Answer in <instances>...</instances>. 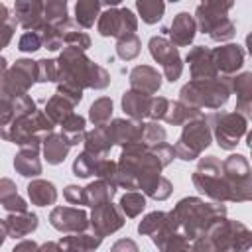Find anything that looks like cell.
Listing matches in <instances>:
<instances>
[{"label":"cell","instance_id":"cell-1","mask_svg":"<svg viewBox=\"0 0 252 252\" xmlns=\"http://www.w3.org/2000/svg\"><path fill=\"white\" fill-rule=\"evenodd\" d=\"M161 161L152 148L140 144L124 146L116 161V187L140 191L154 201H165L173 193V185L161 175Z\"/></svg>","mask_w":252,"mask_h":252},{"label":"cell","instance_id":"cell-2","mask_svg":"<svg viewBox=\"0 0 252 252\" xmlns=\"http://www.w3.org/2000/svg\"><path fill=\"white\" fill-rule=\"evenodd\" d=\"M57 61V83L71 85L75 89H94L102 91L110 85L108 71L87 57L85 51L75 47H63Z\"/></svg>","mask_w":252,"mask_h":252},{"label":"cell","instance_id":"cell-3","mask_svg":"<svg viewBox=\"0 0 252 252\" xmlns=\"http://www.w3.org/2000/svg\"><path fill=\"white\" fill-rule=\"evenodd\" d=\"M177 230L185 240H195L205 234L217 220L226 217L224 203H205L201 197H183L171 209Z\"/></svg>","mask_w":252,"mask_h":252},{"label":"cell","instance_id":"cell-4","mask_svg":"<svg viewBox=\"0 0 252 252\" xmlns=\"http://www.w3.org/2000/svg\"><path fill=\"white\" fill-rule=\"evenodd\" d=\"M230 77L211 81H189L179 89V102L197 110H219L230 98Z\"/></svg>","mask_w":252,"mask_h":252},{"label":"cell","instance_id":"cell-5","mask_svg":"<svg viewBox=\"0 0 252 252\" xmlns=\"http://www.w3.org/2000/svg\"><path fill=\"white\" fill-rule=\"evenodd\" d=\"M234 2H220V0H207L201 2L195 8V24L197 30L207 33L213 41L222 43L230 41L236 33V28L232 20L228 18V12L232 10Z\"/></svg>","mask_w":252,"mask_h":252},{"label":"cell","instance_id":"cell-6","mask_svg":"<svg viewBox=\"0 0 252 252\" xmlns=\"http://www.w3.org/2000/svg\"><path fill=\"white\" fill-rule=\"evenodd\" d=\"M191 181L199 193L213 199L215 203L228 201V187L222 177V163L217 156L199 158V163L191 173Z\"/></svg>","mask_w":252,"mask_h":252},{"label":"cell","instance_id":"cell-7","mask_svg":"<svg viewBox=\"0 0 252 252\" xmlns=\"http://www.w3.org/2000/svg\"><path fill=\"white\" fill-rule=\"evenodd\" d=\"M217 252H248L252 244V232L246 224L230 219L217 220L207 232Z\"/></svg>","mask_w":252,"mask_h":252},{"label":"cell","instance_id":"cell-8","mask_svg":"<svg viewBox=\"0 0 252 252\" xmlns=\"http://www.w3.org/2000/svg\"><path fill=\"white\" fill-rule=\"evenodd\" d=\"M205 120L211 128L215 142L222 150H234L240 144V140L248 134V120L236 114L234 110L232 112L215 110L209 116H205Z\"/></svg>","mask_w":252,"mask_h":252},{"label":"cell","instance_id":"cell-9","mask_svg":"<svg viewBox=\"0 0 252 252\" xmlns=\"http://www.w3.org/2000/svg\"><path fill=\"white\" fill-rule=\"evenodd\" d=\"M222 163V177L228 187L230 203H246L252 199V169L242 154H230Z\"/></svg>","mask_w":252,"mask_h":252},{"label":"cell","instance_id":"cell-10","mask_svg":"<svg viewBox=\"0 0 252 252\" xmlns=\"http://www.w3.org/2000/svg\"><path fill=\"white\" fill-rule=\"evenodd\" d=\"M211 142H213V134H211V128H209L205 116L189 120L187 124H183L181 136H179L177 144L173 146L175 158H179L183 161H193V159L201 158V154L211 146Z\"/></svg>","mask_w":252,"mask_h":252},{"label":"cell","instance_id":"cell-11","mask_svg":"<svg viewBox=\"0 0 252 252\" xmlns=\"http://www.w3.org/2000/svg\"><path fill=\"white\" fill-rule=\"evenodd\" d=\"M35 79H37L35 61L28 57L16 59L0 81V94H4L10 100H14L20 94H28L32 85H35Z\"/></svg>","mask_w":252,"mask_h":252},{"label":"cell","instance_id":"cell-12","mask_svg":"<svg viewBox=\"0 0 252 252\" xmlns=\"http://www.w3.org/2000/svg\"><path fill=\"white\" fill-rule=\"evenodd\" d=\"M96 30L102 37H124L136 33L138 16L130 8H104L96 20Z\"/></svg>","mask_w":252,"mask_h":252},{"label":"cell","instance_id":"cell-13","mask_svg":"<svg viewBox=\"0 0 252 252\" xmlns=\"http://www.w3.org/2000/svg\"><path fill=\"white\" fill-rule=\"evenodd\" d=\"M150 55L156 63L161 65V73L169 83H175L183 73V59L179 49L165 35H152L148 41Z\"/></svg>","mask_w":252,"mask_h":252},{"label":"cell","instance_id":"cell-14","mask_svg":"<svg viewBox=\"0 0 252 252\" xmlns=\"http://www.w3.org/2000/svg\"><path fill=\"white\" fill-rule=\"evenodd\" d=\"M124 222H126V217L120 213L118 205H114L112 201L93 207L89 217V228L102 238L118 232L124 226Z\"/></svg>","mask_w":252,"mask_h":252},{"label":"cell","instance_id":"cell-15","mask_svg":"<svg viewBox=\"0 0 252 252\" xmlns=\"http://www.w3.org/2000/svg\"><path fill=\"white\" fill-rule=\"evenodd\" d=\"M49 224L63 234H77L89 230V215L79 207H53Z\"/></svg>","mask_w":252,"mask_h":252},{"label":"cell","instance_id":"cell-16","mask_svg":"<svg viewBox=\"0 0 252 252\" xmlns=\"http://www.w3.org/2000/svg\"><path fill=\"white\" fill-rule=\"evenodd\" d=\"M213 53V63L217 67L219 77H234L242 65H244V49L238 43H224L215 49Z\"/></svg>","mask_w":252,"mask_h":252},{"label":"cell","instance_id":"cell-17","mask_svg":"<svg viewBox=\"0 0 252 252\" xmlns=\"http://www.w3.org/2000/svg\"><path fill=\"white\" fill-rule=\"evenodd\" d=\"M185 63L189 65L191 81H211L217 79V67L213 63V53L205 45H195L185 55Z\"/></svg>","mask_w":252,"mask_h":252},{"label":"cell","instance_id":"cell-18","mask_svg":"<svg viewBox=\"0 0 252 252\" xmlns=\"http://www.w3.org/2000/svg\"><path fill=\"white\" fill-rule=\"evenodd\" d=\"M108 136L114 146H130V144H140L142 134H144V122H136L130 118H112L106 124Z\"/></svg>","mask_w":252,"mask_h":252},{"label":"cell","instance_id":"cell-19","mask_svg":"<svg viewBox=\"0 0 252 252\" xmlns=\"http://www.w3.org/2000/svg\"><path fill=\"white\" fill-rule=\"evenodd\" d=\"M163 33L167 35V39L175 45V47H189L197 35V24L195 18L189 12H179L175 14V18L171 20L169 28L163 30Z\"/></svg>","mask_w":252,"mask_h":252},{"label":"cell","instance_id":"cell-20","mask_svg":"<svg viewBox=\"0 0 252 252\" xmlns=\"http://www.w3.org/2000/svg\"><path fill=\"white\" fill-rule=\"evenodd\" d=\"M16 24L26 32H39L43 22V2L41 0H18L14 4Z\"/></svg>","mask_w":252,"mask_h":252},{"label":"cell","instance_id":"cell-21","mask_svg":"<svg viewBox=\"0 0 252 252\" xmlns=\"http://www.w3.org/2000/svg\"><path fill=\"white\" fill-rule=\"evenodd\" d=\"M230 93L236 94L234 112L248 120L252 116V73L242 71L230 77Z\"/></svg>","mask_w":252,"mask_h":252},{"label":"cell","instance_id":"cell-22","mask_svg":"<svg viewBox=\"0 0 252 252\" xmlns=\"http://www.w3.org/2000/svg\"><path fill=\"white\" fill-rule=\"evenodd\" d=\"M128 81H130L132 91H138L150 96L161 89V73L152 65H136L130 71Z\"/></svg>","mask_w":252,"mask_h":252},{"label":"cell","instance_id":"cell-23","mask_svg":"<svg viewBox=\"0 0 252 252\" xmlns=\"http://www.w3.org/2000/svg\"><path fill=\"white\" fill-rule=\"evenodd\" d=\"M102 236H98L96 232H93L91 228L85 232H77V234H67L61 236V240L57 242L61 246L63 252H94L100 244H102Z\"/></svg>","mask_w":252,"mask_h":252},{"label":"cell","instance_id":"cell-24","mask_svg":"<svg viewBox=\"0 0 252 252\" xmlns=\"http://www.w3.org/2000/svg\"><path fill=\"white\" fill-rule=\"evenodd\" d=\"M122 110L124 114L130 118V120H136V122H142L144 118H148V112H150V104H152V96L150 94H144V93H138V91H126L122 94Z\"/></svg>","mask_w":252,"mask_h":252},{"label":"cell","instance_id":"cell-25","mask_svg":"<svg viewBox=\"0 0 252 252\" xmlns=\"http://www.w3.org/2000/svg\"><path fill=\"white\" fill-rule=\"evenodd\" d=\"M6 220V228H8V236L10 238H24L32 232H35L37 224H39V217L35 213H8Z\"/></svg>","mask_w":252,"mask_h":252},{"label":"cell","instance_id":"cell-26","mask_svg":"<svg viewBox=\"0 0 252 252\" xmlns=\"http://www.w3.org/2000/svg\"><path fill=\"white\" fill-rule=\"evenodd\" d=\"M83 146L87 154L94 156V158H108L110 150H112V140L108 136V130H106V124L104 126H94L93 130H89L85 134V140H83Z\"/></svg>","mask_w":252,"mask_h":252},{"label":"cell","instance_id":"cell-27","mask_svg":"<svg viewBox=\"0 0 252 252\" xmlns=\"http://www.w3.org/2000/svg\"><path fill=\"white\" fill-rule=\"evenodd\" d=\"M69 150L71 146L67 144V140L57 134V132H51V134H45L43 140H41V152H43V158L49 165H59L65 161V158L69 156Z\"/></svg>","mask_w":252,"mask_h":252},{"label":"cell","instance_id":"cell-28","mask_svg":"<svg viewBox=\"0 0 252 252\" xmlns=\"http://www.w3.org/2000/svg\"><path fill=\"white\" fill-rule=\"evenodd\" d=\"M28 197L32 201V205H37V207H49V205H55L57 201V187L47 181V179H32L28 183Z\"/></svg>","mask_w":252,"mask_h":252},{"label":"cell","instance_id":"cell-29","mask_svg":"<svg viewBox=\"0 0 252 252\" xmlns=\"http://www.w3.org/2000/svg\"><path fill=\"white\" fill-rule=\"evenodd\" d=\"M14 169L22 177H32L35 179L41 175V159H39V150H20L14 156Z\"/></svg>","mask_w":252,"mask_h":252},{"label":"cell","instance_id":"cell-30","mask_svg":"<svg viewBox=\"0 0 252 252\" xmlns=\"http://www.w3.org/2000/svg\"><path fill=\"white\" fill-rule=\"evenodd\" d=\"M201 116H205L203 110L191 108V106H187L179 100H169V106H167V112H165L163 120L169 126H183L189 120H195V118H201Z\"/></svg>","mask_w":252,"mask_h":252},{"label":"cell","instance_id":"cell-31","mask_svg":"<svg viewBox=\"0 0 252 252\" xmlns=\"http://www.w3.org/2000/svg\"><path fill=\"white\" fill-rule=\"evenodd\" d=\"M61 136L67 140V144L69 146H79V144H83V140H85V134H87V120L81 116V114H77V112H73L71 116H67L61 124Z\"/></svg>","mask_w":252,"mask_h":252},{"label":"cell","instance_id":"cell-32","mask_svg":"<svg viewBox=\"0 0 252 252\" xmlns=\"http://www.w3.org/2000/svg\"><path fill=\"white\" fill-rule=\"evenodd\" d=\"M116 185L108 183V181H102V179H96L93 183H89L85 187V197H87V207H96V205H102V203H108L112 201V197L116 195Z\"/></svg>","mask_w":252,"mask_h":252},{"label":"cell","instance_id":"cell-33","mask_svg":"<svg viewBox=\"0 0 252 252\" xmlns=\"http://www.w3.org/2000/svg\"><path fill=\"white\" fill-rule=\"evenodd\" d=\"M100 2L98 0H77L75 4V24L79 28H93L100 16Z\"/></svg>","mask_w":252,"mask_h":252},{"label":"cell","instance_id":"cell-34","mask_svg":"<svg viewBox=\"0 0 252 252\" xmlns=\"http://www.w3.org/2000/svg\"><path fill=\"white\" fill-rule=\"evenodd\" d=\"M61 32H63V45L65 47H75L79 51H87L91 47V43H93L91 35L87 32H81V28L73 20L65 22L61 26Z\"/></svg>","mask_w":252,"mask_h":252},{"label":"cell","instance_id":"cell-35","mask_svg":"<svg viewBox=\"0 0 252 252\" xmlns=\"http://www.w3.org/2000/svg\"><path fill=\"white\" fill-rule=\"evenodd\" d=\"M43 22L53 28H61L69 22V6L67 0H47L43 2Z\"/></svg>","mask_w":252,"mask_h":252},{"label":"cell","instance_id":"cell-36","mask_svg":"<svg viewBox=\"0 0 252 252\" xmlns=\"http://www.w3.org/2000/svg\"><path fill=\"white\" fill-rule=\"evenodd\" d=\"M73 108H75V106H73L67 98H63V96H59V94H53V96L45 102L43 112H45V116H47L55 126H59L67 116L73 114Z\"/></svg>","mask_w":252,"mask_h":252},{"label":"cell","instance_id":"cell-37","mask_svg":"<svg viewBox=\"0 0 252 252\" xmlns=\"http://www.w3.org/2000/svg\"><path fill=\"white\" fill-rule=\"evenodd\" d=\"M118 209L124 217L136 219L146 209V195L140 191H126L118 201Z\"/></svg>","mask_w":252,"mask_h":252},{"label":"cell","instance_id":"cell-38","mask_svg":"<svg viewBox=\"0 0 252 252\" xmlns=\"http://www.w3.org/2000/svg\"><path fill=\"white\" fill-rule=\"evenodd\" d=\"M112 110H114L112 98H110V96H98V98L89 106V120H91L94 126H104V124L110 122Z\"/></svg>","mask_w":252,"mask_h":252},{"label":"cell","instance_id":"cell-39","mask_svg":"<svg viewBox=\"0 0 252 252\" xmlns=\"http://www.w3.org/2000/svg\"><path fill=\"white\" fill-rule=\"evenodd\" d=\"M136 10L144 24H158L163 18L165 4L161 0H136Z\"/></svg>","mask_w":252,"mask_h":252},{"label":"cell","instance_id":"cell-40","mask_svg":"<svg viewBox=\"0 0 252 252\" xmlns=\"http://www.w3.org/2000/svg\"><path fill=\"white\" fill-rule=\"evenodd\" d=\"M116 55L122 59V61H132L140 55L142 51V41L136 33H130V35H124V37H118L116 39Z\"/></svg>","mask_w":252,"mask_h":252},{"label":"cell","instance_id":"cell-41","mask_svg":"<svg viewBox=\"0 0 252 252\" xmlns=\"http://www.w3.org/2000/svg\"><path fill=\"white\" fill-rule=\"evenodd\" d=\"M96 159H100V158H94V156H91L87 152H81L75 158V161H73V167H71L73 169V175L79 177V179H89L91 175H94Z\"/></svg>","mask_w":252,"mask_h":252},{"label":"cell","instance_id":"cell-42","mask_svg":"<svg viewBox=\"0 0 252 252\" xmlns=\"http://www.w3.org/2000/svg\"><path fill=\"white\" fill-rule=\"evenodd\" d=\"M167 140V132L163 126H159V122H144V134H142V144L146 148H154L159 146Z\"/></svg>","mask_w":252,"mask_h":252},{"label":"cell","instance_id":"cell-43","mask_svg":"<svg viewBox=\"0 0 252 252\" xmlns=\"http://www.w3.org/2000/svg\"><path fill=\"white\" fill-rule=\"evenodd\" d=\"M39 35H41V41H43L45 49L57 51V49L63 47V32H61V28H53V26L43 24L41 30H39Z\"/></svg>","mask_w":252,"mask_h":252},{"label":"cell","instance_id":"cell-44","mask_svg":"<svg viewBox=\"0 0 252 252\" xmlns=\"http://www.w3.org/2000/svg\"><path fill=\"white\" fill-rule=\"evenodd\" d=\"M165 220V213L163 211H152L148 213L140 222H138V232L144 236H152Z\"/></svg>","mask_w":252,"mask_h":252},{"label":"cell","instance_id":"cell-45","mask_svg":"<svg viewBox=\"0 0 252 252\" xmlns=\"http://www.w3.org/2000/svg\"><path fill=\"white\" fill-rule=\"evenodd\" d=\"M37 79L35 83H57V61L55 59H37Z\"/></svg>","mask_w":252,"mask_h":252},{"label":"cell","instance_id":"cell-46","mask_svg":"<svg viewBox=\"0 0 252 252\" xmlns=\"http://www.w3.org/2000/svg\"><path fill=\"white\" fill-rule=\"evenodd\" d=\"M94 175L102 181H108L112 185H116V161H112L110 158H100L96 159V167H94Z\"/></svg>","mask_w":252,"mask_h":252},{"label":"cell","instance_id":"cell-47","mask_svg":"<svg viewBox=\"0 0 252 252\" xmlns=\"http://www.w3.org/2000/svg\"><path fill=\"white\" fill-rule=\"evenodd\" d=\"M41 47H43V41H41L39 32H24L18 39V49L22 53H35Z\"/></svg>","mask_w":252,"mask_h":252},{"label":"cell","instance_id":"cell-48","mask_svg":"<svg viewBox=\"0 0 252 252\" xmlns=\"http://www.w3.org/2000/svg\"><path fill=\"white\" fill-rule=\"evenodd\" d=\"M37 108H35V100L30 96V94H20L12 100V112H14V118H22V116H30L33 114Z\"/></svg>","mask_w":252,"mask_h":252},{"label":"cell","instance_id":"cell-49","mask_svg":"<svg viewBox=\"0 0 252 252\" xmlns=\"http://www.w3.org/2000/svg\"><path fill=\"white\" fill-rule=\"evenodd\" d=\"M167 106H169V98H165V96H152V104H150L148 118H150L152 122L163 120V116H165V112H167Z\"/></svg>","mask_w":252,"mask_h":252},{"label":"cell","instance_id":"cell-50","mask_svg":"<svg viewBox=\"0 0 252 252\" xmlns=\"http://www.w3.org/2000/svg\"><path fill=\"white\" fill-rule=\"evenodd\" d=\"M159 252H191V246H189V240H185L179 232L173 234L161 248Z\"/></svg>","mask_w":252,"mask_h":252},{"label":"cell","instance_id":"cell-51","mask_svg":"<svg viewBox=\"0 0 252 252\" xmlns=\"http://www.w3.org/2000/svg\"><path fill=\"white\" fill-rule=\"evenodd\" d=\"M55 94L67 98L73 106H77V104L83 100V91H81V89H75V87H71V85H63V83H57V91H55Z\"/></svg>","mask_w":252,"mask_h":252},{"label":"cell","instance_id":"cell-52","mask_svg":"<svg viewBox=\"0 0 252 252\" xmlns=\"http://www.w3.org/2000/svg\"><path fill=\"white\" fill-rule=\"evenodd\" d=\"M63 197L67 203L71 205H87V197H85V187L79 185H67L63 189Z\"/></svg>","mask_w":252,"mask_h":252},{"label":"cell","instance_id":"cell-53","mask_svg":"<svg viewBox=\"0 0 252 252\" xmlns=\"http://www.w3.org/2000/svg\"><path fill=\"white\" fill-rule=\"evenodd\" d=\"M152 150H154V154L158 156V159L161 161L163 167H167V165L175 159V150H173V146L167 144V142H163V144H159V146H154Z\"/></svg>","mask_w":252,"mask_h":252},{"label":"cell","instance_id":"cell-54","mask_svg":"<svg viewBox=\"0 0 252 252\" xmlns=\"http://www.w3.org/2000/svg\"><path fill=\"white\" fill-rule=\"evenodd\" d=\"M16 195H18L16 183L12 179H8V177H0V205L10 201V199H14Z\"/></svg>","mask_w":252,"mask_h":252},{"label":"cell","instance_id":"cell-55","mask_svg":"<svg viewBox=\"0 0 252 252\" xmlns=\"http://www.w3.org/2000/svg\"><path fill=\"white\" fill-rule=\"evenodd\" d=\"M16 26H18V24H16L14 18H12L6 26H0V51L10 45V41H12V37H14V32H16Z\"/></svg>","mask_w":252,"mask_h":252},{"label":"cell","instance_id":"cell-56","mask_svg":"<svg viewBox=\"0 0 252 252\" xmlns=\"http://www.w3.org/2000/svg\"><path fill=\"white\" fill-rule=\"evenodd\" d=\"M110 252H140V246L132 238H118L110 246Z\"/></svg>","mask_w":252,"mask_h":252},{"label":"cell","instance_id":"cell-57","mask_svg":"<svg viewBox=\"0 0 252 252\" xmlns=\"http://www.w3.org/2000/svg\"><path fill=\"white\" fill-rule=\"evenodd\" d=\"M12 118H14V112H12V100L6 98L4 94H0V126H6Z\"/></svg>","mask_w":252,"mask_h":252},{"label":"cell","instance_id":"cell-58","mask_svg":"<svg viewBox=\"0 0 252 252\" xmlns=\"http://www.w3.org/2000/svg\"><path fill=\"white\" fill-rule=\"evenodd\" d=\"M37 250H39V244L35 240H20L12 248V252H37Z\"/></svg>","mask_w":252,"mask_h":252},{"label":"cell","instance_id":"cell-59","mask_svg":"<svg viewBox=\"0 0 252 252\" xmlns=\"http://www.w3.org/2000/svg\"><path fill=\"white\" fill-rule=\"evenodd\" d=\"M37 252H63V250H61V246H59L57 242L47 240L45 244H41V246H39V250H37Z\"/></svg>","mask_w":252,"mask_h":252},{"label":"cell","instance_id":"cell-60","mask_svg":"<svg viewBox=\"0 0 252 252\" xmlns=\"http://www.w3.org/2000/svg\"><path fill=\"white\" fill-rule=\"evenodd\" d=\"M10 20H12V16H10V10H8V6L0 2V26H6Z\"/></svg>","mask_w":252,"mask_h":252},{"label":"cell","instance_id":"cell-61","mask_svg":"<svg viewBox=\"0 0 252 252\" xmlns=\"http://www.w3.org/2000/svg\"><path fill=\"white\" fill-rule=\"evenodd\" d=\"M8 238V228H6V220L0 219V246L4 244V240Z\"/></svg>","mask_w":252,"mask_h":252},{"label":"cell","instance_id":"cell-62","mask_svg":"<svg viewBox=\"0 0 252 252\" xmlns=\"http://www.w3.org/2000/svg\"><path fill=\"white\" fill-rule=\"evenodd\" d=\"M6 71H8V61L4 57H0V81H2V77H4Z\"/></svg>","mask_w":252,"mask_h":252}]
</instances>
